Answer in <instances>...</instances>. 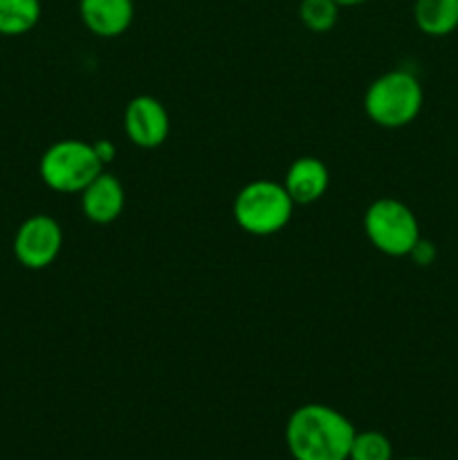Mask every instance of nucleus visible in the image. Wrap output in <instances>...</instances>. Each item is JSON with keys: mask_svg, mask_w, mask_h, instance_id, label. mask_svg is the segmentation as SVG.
Wrapping results in <instances>:
<instances>
[{"mask_svg": "<svg viewBox=\"0 0 458 460\" xmlns=\"http://www.w3.org/2000/svg\"><path fill=\"white\" fill-rule=\"evenodd\" d=\"M355 427L328 404H301L286 425L287 452L295 460H348Z\"/></svg>", "mask_w": 458, "mask_h": 460, "instance_id": "obj_1", "label": "nucleus"}, {"mask_svg": "<svg viewBox=\"0 0 458 460\" xmlns=\"http://www.w3.org/2000/svg\"><path fill=\"white\" fill-rule=\"evenodd\" d=\"M422 102L425 93L418 76L409 70H391L368 85L364 111L382 128H402L420 115Z\"/></svg>", "mask_w": 458, "mask_h": 460, "instance_id": "obj_2", "label": "nucleus"}, {"mask_svg": "<svg viewBox=\"0 0 458 460\" xmlns=\"http://www.w3.org/2000/svg\"><path fill=\"white\" fill-rule=\"evenodd\" d=\"M292 214L295 200L277 180H251L233 200V220L251 236H274L287 227Z\"/></svg>", "mask_w": 458, "mask_h": 460, "instance_id": "obj_3", "label": "nucleus"}, {"mask_svg": "<svg viewBox=\"0 0 458 460\" xmlns=\"http://www.w3.org/2000/svg\"><path fill=\"white\" fill-rule=\"evenodd\" d=\"M101 171L103 162L84 139H58L39 162L40 180L57 193H81Z\"/></svg>", "mask_w": 458, "mask_h": 460, "instance_id": "obj_4", "label": "nucleus"}, {"mask_svg": "<svg viewBox=\"0 0 458 460\" xmlns=\"http://www.w3.org/2000/svg\"><path fill=\"white\" fill-rule=\"evenodd\" d=\"M364 234L386 256H411L420 241V225L411 207L395 198H380L364 214Z\"/></svg>", "mask_w": 458, "mask_h": 460, "instance_id": "obj_5", "label": "nucleus"}, {"mask_svg": "<svg viewBox=\"0 0 458 460\" xmlns=\"http://www.w3.org/2000/svg\"><path fill=\"white\" fill-rule=\"evenodd\" d=\"M63 247V229L52 216L36 214L22 220L13 234V256L27 270H45L57 261Z\"/></svg>", "mask_w": 458, "mask_h": 460, "instance_id": "obj_6", "label": "nucleus"}, {"mask_svg": "<svg viewBox=\"0 0 458 460\" xmlns=\"http://www.w3.org/2000/svg\"><path fill=\"white\" fill-rule=\"evenodd\" d=\"M126 137L139 148H157L166 142L171 130L169 111L160 99L139 94L128 102L124 111Z\"/></svg>", "mask_w": 458, "mask_h": 460, "instance_id": "obj_7", "label": "nucleus"}, {"mask_svg": "<svg viewBox=\"0 0 458 460\" xmlns=\"http://www.w3.org/2000/svg\"><path fill=\"white\" fill-rule=\"evenodd\" d=\"M126 205V191L119 178L101 171L88 187L81 191V211L94 225L115 223Z\"/></svg>", "mask_w": 458, "mask_h": 460, "instance_id": "obj_8", "label": "nucleus"}, {"mask_svg": "<svg viewBox=\"0 0 458 460\" xmlns=\"http://www.w3.org/2000/svg\"><path fill=\"white\" fill-rule=\"evenodd\" d=\"M79 18L99 39L121 36L135 18L133 0H79Z\"/></svg>", "mask_w": 458, "mask_h": 460, "instance_id": "obj_9", "label": "nucleus"}, {"mask_svg": "<svg viewBox=\"0 0 458 460\" xmlns=\"http://www.w3.org/2000/svg\"><path fill=\"white\" fill-rule=\"evenodd\" d=\"M330 184V173L319 157L305 155L296 157L283 178V187L287 189L295 205H313L326 193Z\"/></svg>", "mask_w": 458, "mask_h": 460, "instance_id": "obj_10", "label": "nucleus"}, {"mask_svg": "<svg viewBox=\"0 0 458 460\" xmlns=\"http://www.w3.org/2000/svg\"><path fill=\"white\" fill-rule=\"evenodd\" d=\"M413 21L427 36H447L458 30V0H416Z\"/></svg>", "mask_w": 458, "mask_h": 460, "instance_id": "obj_11", "label": "nucleus"}, {"mask_svg": "<svg viewBox=\"0 0 458 460\" xmlns=\"http://www.w3.org/2000/svg\"><path fill=\"white\" fill-rule=\"evenodd\" d=\"M40 21V0H0V36H22Z\"/></svg>", "mask_w": 458, "mask_h": 460, "instance_id": "obj_12", "label": "nucleus"}, {"mask_svg": "<svg viewBox=\"0 0 458 460\" xmlns=\"http://www.w3.org/2000/svg\"><path fill=\"white\" fill-rule=\"evenodd\" d=\"M339 9L335 0H299V21L314 34H326L339 21Z\"/></svg>", "mask_w": 458, "mask_h": 460, "instance_id": "obj_13", "label": "nucleus"}, {"mask_svg": "<svg viewBox=\"0 0 458 460\" xmlns=\"http://www.w3.org/2000/svg\"><path fill=\"white\" fill-rule=\"evenodd\" d=\"M393 445L382 431H357L350 445L348 460H391Z\"/></svg>", "mask_w": 458, "mask_h": 460, "instance_id": "obj_14", "label": "nucleus"}, {"mask_svg": "<svg viewBox=\"0 0 458 460\" xmlns=\"http://www.w3.org/2000/svg\"><path fill=\"white\" fill-rule=\"evenodd\" d=\"M411 256H413V259H416L420 265H429L431 261H434L436 250H434V245H431V243L422 241V238H420V241H418V245L413 247Z\"/></svg>", "mask_w": 458, "mask_h": 460, "instance_id": "obj_15", "label": "nucleus"}, {"mask_svg": "<svg viewBox=\"0 0 458 460\" xmlns=\"http://www.w3.org/2000/svg\"><path fill=\"white\" fill-rule=\"evenodd\" d=\"M92 146H94V151H97L99 160L103 162V166H106L108 162L115 160L117 148H115V144L110 142V139H99V142H92Z\"/></svg>", "mask_w": 458, "mask_h": 460, "instance_id": "obj_16", "label": "nucleus"}, {"mask_svg": "<svg viewBox=\"0 0 458 460\" xmlns=\"http://www.w3.org/2000/svg\"><path fill=\"white\" fill-rule=\"evenodd\" d=\"M335 3L339 4V7H357V4L368 3V0H335Z\"/></svg>", "mask_w": 458, "mask_h": 460, "instance_id": "obj_17", "label": "nucleus"}, {"mask_svg": "<svg viewBox=\"0 0 458 460\" xmlns=\"http://www.w3.org/2000/svg\"><path fill=\"white\" fill-rule=\"evenodd\" d=\"M407 460H425V458H407Z\"/></svg>", "mask_w": 458, "mask_h": 460, "instance_id": "obj_18", "label": "nucleus"}]
</instances>
